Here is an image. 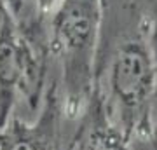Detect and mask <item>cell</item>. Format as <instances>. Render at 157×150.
Instances as JSON below:
<instances>
[{
	"mask_svg": "<svg viewBox=\"0 0 157 150\" xmlns=\"http://www.w3.org/2000/svg\"><path fill=\"white\" fill-rule=\"evenodd\" d=\"M94 96L107 117L131 141H150L157 98V58L145 28L138 26L98 51Z\"/></svg>",
	"mask_w": 157,
	"mask_h": 150,
	"instance_id": "1",
	"label": "cell"
},
{
	"mask_svg": "<svg viewBox=\"0 0 157 150\" xmlns=\"http://www.w3.org/2000/svg\"><path fill=\"white\" fill-rule=\"evenodd\" d=\"M103 21L101 0H63L49 17V52L58 70L63 115L75 122L94 94Z\"/></svg>",
	"mask_w": 157,
	"mask_h": 150,
	"instance_id": "2",
	"label": "cell"
},
{
	"mask_svg": "<svg viewBox=\"0 0 157 150\" xmlns=\"http://www.w3.org/2000/svg\"><path fill=\"white\" fill-rule=\"evenodd\" d=\"M51 65L49 47L32 42L0 2V128L14 113L17 101L39 112Z\"/></svg>",
	"mask_w": 157,
	"mask_h": 150,
	"instance_id": "3",
	"label": "cell"
},
{
	"mask_svg": "<svg viewBox=\"0 0 157 150\" xmlns=\"http://www.w3.org/2000/svg\"><path fill=\"white\" fill-rule=\"evenodd\" d=\"M65 121L58 77L51 75L37 119L28 122L12 113L0 128V150H63Z\"/></svg>",
	"mask_w": 157,
	"mask_h": 150,
	"instance_id": "4",
	"label": "cell"
},
{
	"mask_svg": "<svg viewBox=\"0 0 157 150\" xmlns=\"http://www.w3.org/2000/svg\"><path fill=\"white\" fill-rule=\"evenodd\" d=\"M131 140L112 124L94 94L63 143V150H131Z\"/></svg>",
	"mask_w": 157,
	"mask_h": 150,
	"instance_id": "5",
	"label": "cell"
},
{
	"mask_svg": "<svg viewBox=\"0 0 157 150\" xmlns=\"http://www.w3.org/2000/svg\"><path fill=\"white\" fill-rule=\"evenodd\" d=\"M9 12L23 33L32 39L45 37L49 32V21L37 11L35 0H4Z\"/></svg>",
	"mask_w": 157,
	"mask_h": 150,
	"instance_id": "6",
	"label": "cell"
},
{
	"mask_svg": "<svg viewBox=\"0 0 157 150\" xmlns=\"http://www.w3.org/2000/svg\"><path fill=\"white\" fill-rule=\"evenodd\" d=\"M0 2H4V0H0Z\"/></svg>",
	"mask_w": 157,
	"mask_h": 150,
	"instance_id": "7",
	"label": "cell"
}]
</instances>
